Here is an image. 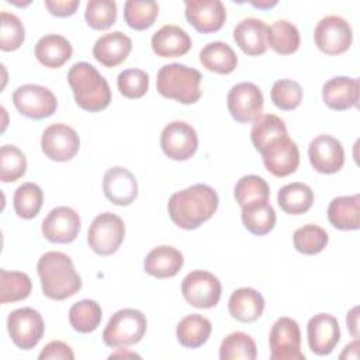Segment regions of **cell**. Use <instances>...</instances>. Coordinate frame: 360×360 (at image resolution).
I'll return each mask as SVG.
<instances>
[{"label": "cell", "mask_w": 360, "mask_h": 360, "mask_svg": "<svg viewBox=\"0 0 360 360\" xmlns=\"http://www.w3.org/2000/svg\"><path fill=\"white\" fill-rule=\"evenodd\" d=\"M219 198L208 184H193L172 194L167 202L170 219L181 229H197L217 211Z\"/></svg>", "instance_id": "1"}, {"label": "cell", "mask_w": 360, "mask_h": 360, "mask_svg": "<svg viewBox=\"0 0 360 360\" xmlns=\"http://www.w3.org/2000/svg\"><path fill=\"white\" fill-rule=\"evenodd\" d=\"M37 271L44 295L51 300H66L82 288V278L75 270L72 259L62 252H46L38 263Z\"/></svg>", "instance_id": "2"}, {"label": "cell", "mask_w": 360, "mask_h": 360, "mask_svg": "<svg viewBox=\"0 0 360 360\" xmlns=\"http://www.w3.org/2000/svg\"><path fill=\"white\" fill-rule=\"evenodd\" d=\"M68 82L80 108L97 112L110 105V86L93 65L87 62L75 63L68 72Z\"/></svg>", "instance_id": "3"}, {"label": "cell", "mask_w": 360, "mask_h": 360, "mask_svg": "<svg viewBox=\"0 0 360 360\" xmlns=\"http://www.w3.org/2000/svg\"><path fill=\"white\" fill-rule=\"evenodd\" d=\"M201 73L183 63H169L159 69L156 89L160 96L181 104H194L201 97Z\"/></svg>", "instance_id": "4"}, {"label": "cell", "mask_w": 360, "mask_h": 360, "mask_svg": "<svg viewBox=\"0 0 360 360\" xmlns=\"http://www.w3.org/2000/svg\"><path fill=\"white\" fill-rule=\"evenodd\" d=\"M146 316L134 308L117 311L103 332V342L110 347H128L138 343L146 332Z\"/></svg>", "instance_id": "5"}, {"label": "cell", "mask_w": 360, "mask_h": 360, "mask_svg": "<svg viewBox=\"0 0 360 360\" xmlns=\"http://www.w3.org/2000/svg\"><path fill=\"white\" fill-rule=\"evenodd\" d=\"M124 236V221L112 212H103L93 219L87 232V242L98 256H110L118 250Z\"/></svg>", "instance_id": "6"}, {"label": "cell", "mask_w": 360, "mask_h": 360, "mask_svg": "<svg viewBox=\"0 0 360 360\" xmlns=\"http://www.w3.org/2000/svg\"><path fill=\"white\" fill-rule=\"evenodd\" d=\"M7 330L13 343L22 349H34L44 336L45 325L41 314L30 307L18 308L10 312L7 318Z\"/></svg>", "instance_id": "7"}, {"label": "cell", "mask_w": 360, "mask_h": 360, "mask_svg": "<svg viewBox=\"0 0 360 360\" xmlns=\"http://www.w3.org/2000/svg\"><path fill=\"white\" fill-rule=\"evenodd\" d=\"M271 360H305L301 352V332L297 321L288 316L278 318L269 335Z\"/></svg>", "instance_id": "8"}, {"label": "cell", "mask_w": 360, "mask_h": 360, "mask_svg": "<svg viewBox=\"0 0 360 360\" xmlns=\"http://www.w3.org/2000/svg\"><path fill=\"white\" fill-rule=\"evenodd\" d=\"M222 292L221 281L217 276L205 270H194L181 281L184 300L195 308L208 309L219 302Z\"/></svg>", "instance_id": "9"}, {"label": "cell", "mask_w": 360, "mask_h": 360, "mask_svg": "<svg viewBox=\"0 0 360 360\" xmlns=\"http://www.w3.org/2000/svg\"><path fill=\"white\" fill-rule=\"evenodd\" d=\"M13 103L20 114L31 120L51 117L58 108V100L48 87L31 83L14 90Z\"/></svg>", "instance_id": "10"}, {"label": "cell", "mask_w": 360, "mask_h": 360, "mask_svg": "<svg viewBox=\"0 0 360 360\" xmlns=\"http://www.w3.org/2000/svg\"><path fill=\"white\" fill-rule=\"evenodd\" d=\"M314 41L323 53L340 55L350 48L353 31L345 18L339 15H326L316 24Z\"/></svg>", "instance_id": "11"}, {"label": "cell", "mask_w": 360, "mask_h": 360, "mask_svg": "<svg viewBox=\"0 0 360 360\" xmlns=\"http://www.w3.org/2000/svg\"><path fill=\"white\" fill-rule=\"evenodd\" d=\"M160 146L167 158L179 162L187 160L197 152L198 136L190 124L172 121L160 134Z\"/></svg>", "instance_id": "12"}, {"label": "cell", "mask_w": 360, "mask_h": 360, "mask_svg": "<svg viewBox=\"0 0 360 360\" xmlns=\"http://www.w3.org/2000/svg\"><path fill=\"white\" fill-rule=\"evenodd\" d=\"M263 101L260 89L250 82H242L232 86L226 97L228 111L235 121L242 124L253 122L262 115Z\"/></svg>", "instance_id": "13"}, {"label": "cell", "mask_w": 360, "mask_h": 360, "mask_svg": "<svg viewBox=\"0 0 360 360\" xmlns=\"http://www.w3.org/2000/svg\"><path fill=\"white\" fill-rule=\"evenodd\" d=\"M80 148L77 132L66 124H52L45 128L41 138L44 155L55 162H68L73 159Z\"/></svg>", "instance_id": "14"}, {"label": "cell", "mask_w": 360, "mask_h": 360, "mask_svg": "<svg viewBox=\"0 0 360 360\" xmlns=\"http://www.w3.org/2000/svg\"><path fill=\"white\" fill-rule=\"evenodd\" d=\"M260 155L266 169L276 177H285L294 173L300 165L298 146L288 135L273 141Z\"/></svg>", "instance_id": "15"}, {"label": "cell", "mask_w": 360, "mask_h": 360, "mask_svg": "<svg viewBox=\"0 0 360 360\" xmlns=\"http://www.w3.org/2000/svg\"><path fill=\"white\" fill-rule=\"evenodd\" d=\"M79 214L66 205L56 207L42 221V235L52 243H70L80 232Z\"/></svg>", "instance_id": "16"}, {"label": "cell", "mask_w": 360, "mask_h": 360, "mask_svg": "<svg viewBox=\"0 0 360 360\" xmlns=\"http://www.w3.org/2000/svg\"><path fill=\"white\" fill-rule=\"evenodd\" d=\"M308 158L312 167L322 174L338 173L345 165L342 143L330 135L315 136L308 146Z\"/></svg>", "instance_id": "17"}, {"label": "cell", "mask_w": 360, "mask_h": 360, "mask_svg": "<svg viewBox=\"0 0 360 360\" xmlns=\"http://www.w3.org/2000/svg\"><path fill=\"white\" fill-rule=\"evenodd\" d=\"M184 4L186 20L198 32H217L226 20V8L219 0H186Z\"/></svg>", "instance_id": "18"}, {"label": "cell", "mask_w": 360, "mask_h": 360, "mask_svg": "<svg viewBox=\"0 0 360 360\" xmlns=\"http://www.w3.org/2000/svg\"><path fill=\"white\" fill-rule=\"evenodd\" d=\"M307 336L311 352L318 356H326L332 353L340 340L339 322L333 315L321 312L308 321Z\"/></svg>", "instance_id": "19"}, {"label": "cell", "mask_w": 360, "mask_h": 360, "mask_svg": "<svg viewBox=\"0 0 360 360\" xmlns=\"http://www.w3.org/2000/svg\"><path fill=\"white\" fill-rule=\"evenodd\" d=\"M103 191L112 204L129 205L138 197V183L128 169L114 166L104 173Z\"/></svg>", "instance_id": "20"}, {"label": "cell", "mask_w": 360, "mask_h": 360, "mask_svg": "<svg viewBox=\"0 0 360 360\" xmlns=\"http://www.w3.org/2000/svg\"><path fill=\"white\" fill-rule=\"evenodd\" d=\"M233 39L246 55H263L269 48V25L259 18H243L233 28Z\"/></svg>", "instance_id": "21"}, {"label": "cell", "mask_w": 360, "mask_h": 360, "mask_svg": "<svg viewBox=\"0 0 360 360\" xmlns=\"http://www.w3.org/2000/svg\"><path fill=\"white\" fill-rule=\"evenodd\" d=\"M360 83L359 79L338 76L328 80L322 87L323 103L335 111H345L357 107Z\"/></svg>", "instance_id": "22"}, {"label": "cell", "mask_w": 360, "mask_h": 360, "mask_svg": "<svg viewBox=\"0 0 360 360\" xmlns=\"http://www.w3.org/2000/svg\"><path fill=\"white\" fill-rule=\"evenodd\" d=\"M132 49V41L121 31H112L100 37L93 46V56L105 68L122 63Z\"/></svg>", "instance_id": "23"}, {"label": "cell", "mask_w": 360, "mask_h": 360, "mask_svg": "<svg viewBox=\"0 0 360 360\" xmlns=\"http://www.w3.org/2000/svg\"><path fill=\"white\" fill-rule=\"evenodd\" d=\"M150 45L153 52L160 58H177L190 51L191 38L183 28L167 24L152 35Z\"/></svg>", "instance_id": "24"}, {"label": "cell", "mask_w": 360, "mask_h": 360, "mask_svg": "<svg viewBox=\"0 0 360 360\" xmlns=\"http://www.w3.org/2000/svg\"><path fill=\"white\" fill-rule=\"evenodd\" d=\"M184 259L179 249L167 245L153 248L143 260V269L156 278L174 277L183 267Z\"/></svg>", "instance_id": "25"}, {"label": "cell", "mask_w": 360, "mask_h": 360, "mask_svg": "<svg viewBox=\"0 0 360 360\" xmlns=\"http://www.w3.org/2000/svg\"><path fill=\"white\" fill-rule=\"evenodd\" d=\"M228 311L231 316L239 322H255L264 311V298L255 288H238L229 297Z\"/></svg>", "instance_id": "26"}, {"label": "cell", "mask_w": 360, "mask_h": 360, "mask_svg": "<svg viewBox=\"0 0 360 360\" xmlns=\"http://www.w3.org/2000/svg\"><path fill=\"white\" fill-rule=\"evenodd\" d=\"M329 222L340 231H357L360 228V195H342L329 202Z\"/></svg>", "instance_id": "27"}, {"label": "cell", "mask_w": 360, "mask_h": 360, "mask_svg": "<svg viewBox=\"0 0 360 360\" xmlns=\"http://www.w3.org/2000/svg\"><path fill=\"white\" fill-rule=\"evenodd\" d=\"M72 53L70 42L58 34L44 35L35 44V56L45 68H60L72 58Z\"/></svg>", "instance_id": "28"}, {"label": "cell", "mask_w": 360, "mask_h": 360, "mask_svg": "<svg viewBox=\"0 0 360 360\" xmlns=\"http://www.w3.org/2000/svg\"><path fill=\"white\" fill-rule=\"evenodd\" d=\"M200 62L210 72L229 75L236 69L238 56L228 44L214 41L200 51Z\"/></svg>", "instance_id": "29"}, {"label": "cell", "mask_w": 360, "mask_h": 360, "mask_svg": "<svg viewBox=\"0 0 360 360\" xmlns=\"http://www.w3.org/2000/svg\"><path fill=\"white\" fill-rule=\"evenodd\" d=\"M212 330L210 319L200 314H191L184 316L176 328V336L181 346L188 349H197L202 346Z\"/></svg>", "instance_id": "30"}, {"label": "cell", "mask_w": 360, "mask_h": 360, "mask_svg": "<svg viewBox=\"0 0 360 360\" xmlns=\"http://www.w3.org/2000/svg\"><path fill=\"white\" fill-rule=\"evenodd\" d=\"M280 208L290 215H300L307 212L314 202V191L309 186L294 181L280 188L277 195Z\"/></svg>", "instance_id": "31"}, {"label": "cell", "mask_w": 360, "mask_h": 360, "mask_svg": "<svg viewBox=\"0 0 360 360\" xmlns=\"http://www.w3.org/2000/svg\"><path fill=\"white\" fill-rule=\"evenodd\" d=\"M287 128L281 118H278L274 114H262L259 115L252 125L250 131V139L255 146V149L260 153L267 145H270L273 141L285 136Z\"/></svg>", "instance_id": "32"}, {"label": "cell", "mask_w": 360, "mask_h": 360, "mask_svg": "<svg viewBox=\"0 0 360 360\" xmlns=\"http://www.w3.org/2000/svg\"><path fill=\"white\" fill-rule=\"evenodd\" d=\"M242 222L250 233L263 236L274 228L276 211L267 201L255 202L242 207Z\"/></svg>", "instance_id": "33"}, {"label": "cell", "mask_w": 360, "mask_h": 360, "mask_svg": "<svg viewBox=\"0 0 360 360\" xmlns=\"http://www.w3.org/2000/svg\"><path fill=\"white\" fill-rule=\"evenodd\" d=\"M300 32L298 28L287 21L278 20L269 27V46L280 55H291L300 48Z\"/></svg>", "instance_id": "34"}, {"label": "cell", "mask_w": 360, "mask_h": 360, "mask_svg": "<svg viewBox=\"0 0 360 360\" xmlns=\"http://www.w3.org/2000/svg\"><path fill=\"white\" fill-rule=\"evenodd\" d=\"M101 307L93 300H82L69 309V322L79 333H90L96 330L101 322Z\"/></svg>", "instance_id": "35"}, {"label": "cell", "mask_w": 360, "mask_h": 360, "mask_svg": "<svg viewBox=\"0 0 360 360\" xmlns=\"http://www.w3.org/2000/svg\"><path fill=\"white\" fill-rule=\"evenodd\" d=\"M32 290L31 278L22 271L0 270V302H17L25 300Z\"/></svg>", "instance_id": "36"}, {"label": "cell", "mask_w": 360, "mask_h": 360, "mask_svg": "<svg viewBox=\"0 0 360 360\" xmlns=\"http://www.w3.org/2000/svg\"><path fill=\"white\" fill-rule=\"evenodd\" d=\"M44 202V193L35 183H24L17 187L13 197L15 214L22 219H31L38 215Z\"/></svg>", "instance_id": "37"}, {"label": "cell", "mask_w": 360, "mask_h": 360, "mask_svg": "<svg viewBox=\"0 0 360 360\" xmlns=\"http://www.w3.org/2000/svg\"><path fill=\"white\" fill-rule=\"evenodd\" d=\"M233 195L236 202L242 208L255 202L269 201L270 188L263 177L256 174H248L238 180L233 188Z\"/></svg>", "instance_id": "38"}, {"label": "cell", "mask_w": 360, "mask_h": 360, "mask_svg": "<svg viewBox=\"0 0 360 360\" xmlns=\"http://www.w3.org/2000/svg\"><path fill=\"white\" fill-rule=\"evenodd\" d=\"M257 347L255 340L245 332H233L224 338L219 346L221 360H255Z\"/></svg>", "instance_id": "39"}, {"label": "cell", "mask_w": 360, "mask_h": 360, "mask_svg": "<svg viewBox=\"0 0 360 360\" xmlns=\"http://www.w3.org/2000/svg\"><path fill=\"white\" fill-rule=\"evenodd\" d=\"M159 14V4L153 0H128L124 4V20L132 30L143 31L153 25Z\"/></svg>", "instance_id": "40"}, {"label": "cell", "mask_w": 360, "mask_h": 360, "mask_svg": "<svg viewBox=\"0 0 360 360\" xmlns=\"http://www.w3.org/2000/svg\"><path fill=\"white\" fill-rule=\"evenodd\" d=\"M328 240V232L315 224H307L295 229L292 235L295 250L308 256L321 253L326 248Z\"/></svg>", "instance_id": "41"}, {"label": "cell", "mask_w": 360, "mask_h": 360, "mask_svg": "<svg viewBox=\"0 0 360 360\" xmlns=\"http://www.w3.org/2000/svg\"><path fill=\"white\" fill-rule=\"evenodd\" d=\"M27 172L25 155L14 145H4L0 149V180L13 183Z\"/></svg>", "instance_id": "42"}, {"label": "cell", "mask_w": 360, "mask_h": 360, "mask_svg": "<svg viewBox=\"0 0 360 360\" xmlns=\"http://www.w3.org/2000/svg\"><path fill=\"white\" fill-rule=\"evenodd\" d=\"M84 18L93 30H108L117 20V4L114 0H90L86 4Z\"/></svg>", "instance_id": "43"}, {"label": "cell", "mask_w": 360, "mask_h": 360, "mask_svg": "<svg viewBox=\"0 0 360 360\" xmlns=\"http://www.w3.org/2000/svg\"><path fill=\"white\" fill-rule=\"evenodd\" d=\"M270 97L277 108L283 111H291L295 110L302 101V87L294 80L281 79L274 82Z\"/></svg>", "instance_id": "44"}, {"label": "cell", "mask_w": 360, "mask_h": 360, "mask_svg": "<svg viewBox=\"0 0 360 360\" xmlns=\"http://www.w3.org/2000/svg\"><path fill=\"white\" fill-rule=\"evenodd\" d=\"M0 18V49L6 52L18 49L25 38V30L21 20L7 11H1Z\"/></svg>", "instance_id": "45"}, {"label": "cell", "mask_w": 360, "mask_h": 360, "mask_svg": "<svg viewBox=\"0 0 360 360\" xmlns=\"http://www.w3.org/2000/svg\"><path fill=\"white\" fill-rule=\"evenodd\" d=\"M117 87L127 98H141L149 89V76L141 69H125L117 77Z\"/></svg>", "instance_id": "46"}, {"label": "cell", "mask_w": 360, "mask_h": 360, "mask_svg": "<svg viewBox=\"0 0 360 360\" xmlns=\"http://www.w3.org/2000/svg\"><path fill=\"white\" fill-rule=\"evenodd\" d=\"M39 360H49V359H63V360H73L75 353L69 345L62 340H52L49 342L38 356Z\"/></svg>", "instance_id": "47"}, {"label": "cell", "mask_w": 360, "mask_h": 360, "mask_svg": "<svg viewBox=\"0 0 360 360\" xmlns=\"http://www.w3.org/2000/svg\"><path fill=\"white\" fill-rule=\"evenodd\" d=\"M79 0H46L45 6L48 11L55 17H70L76 13Z\"/></svg>", "instance_id": "48"}, {"label": "cell", "mask_w": 360, "mask_h": 360, "mask_svg": "<svg viewBox=\"0 0 360 360\" xmlns=\"http://www.w3.org/2000/svg\"><path fill=\"white\" fill-rule=\"evenodd\" d=\"M346 323L352 336L357 339L359 338V307H354L347 312Z\"/></svg>", "instance_id": "49"}, {"label": "cell", "mask_w": 360, "mask_h": 360, "mask_svg": "<svg viewBox=\"0 0 360 360\" xmlns=\"http://www.w3.org/2000/svg\"><path fill=\"white\" fill-rule=\"evenodd\" d=\"M357 353H359V340L357 339H354V342H352V343H349L346 347H345V350H343V353L340 354V359H352V356H353V359H357Z\"/></svg>", "instance_id": "50"}, {"label": "cell", "mask_w": 360, "mask_h": 360, "mask_svg": "<svg viewBox=\"0 0 360 360\" xmlns=\"http://www.w3.org/2000/svg\"><path fill=\"white\" fill-rule=\"evenodd\" d=\"M252 6H255V7H257V8H271V7H274L276 4H277V1L274 0V1H252L250 3Z\"/></svg>", "instance_id": "51"}]
</instances>
